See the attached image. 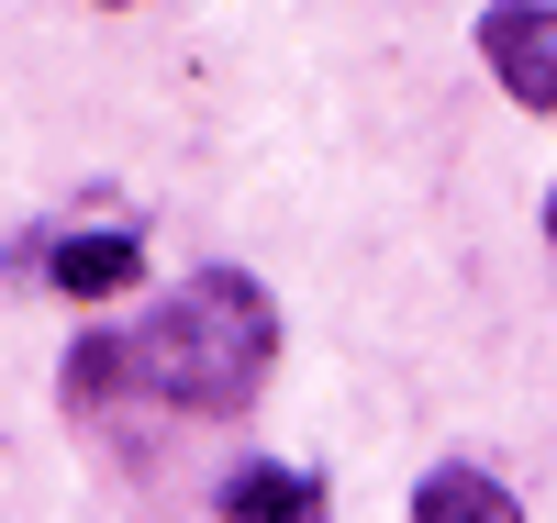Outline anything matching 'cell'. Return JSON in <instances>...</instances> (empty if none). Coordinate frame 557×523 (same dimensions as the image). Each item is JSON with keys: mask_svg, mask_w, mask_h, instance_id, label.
Masks as SVG:
<instances>
[{"mask_svg": "<svg viewBox=\"0 0 557 523\" xmlns=\"http://www.w3.org/2000/svg\"><path fill=\"white\" fill-rule=\"evenodd\" d=\"M278 368V301L246 267H201L168 312L123 335V401H157L178 423H235Z\"/></svg>", "mask_w": 557, "mask_h": 523, "instance_id": "6da1fadb", "label": "cell"}, {"mask_svg": "<svg viewBox=\"0 0 557 523\" xmlns=\"http://www.w3.org/2000/svg\"><path fill=\"white\" fill-rule=\"evenodd\" d=\"M480 57H491V78L513 89L524 112L557 123V0H491L480 12Z\"/></svg>", "mask_w": 557, "mask_h": 523, "instance_id": "7a4b0ae2", "label": "cell"}, {"mask_svg": "<svg viewBox=\"0 0 557 523\" xmlns=\"http://www.w3.org/2000/svg\"><path fill=\"white\" fill-rule=\"evenodd\" d=\"M34 267L57 278L67 301H123L134 278H146V246H134V234H57V246H34Z\"/></svg>", "mask_w": 557, "mask_h": 523, "instance_id": "3957f363", "label": "cell"}, {"mask_svg": "<svg viewBox=\"0 0 557 523\" xmlns=\"http://www.w3.org/2000/svg\"><path fill=\"white\" fill-rule=\"evenodd\" d=\"M223 523H323V480L312 468H235V480L212 490Z\"/></svg>", "mask_w": 557, "mask_h": 523, "instance_id": "277c9868", "label": "cell"}, {"mask_svg": "<svg viewBox=\"0 0 557 523\" xmlns=\"http://www.w3.org/2000/svg\"><path fill=\"white\" fill-rule=\"evenodd\" d=\"M412 523H524V501L491 480V468H424L412 490Z\"/></svg>", "mask_w": 557, "mask_h": 523, "instance_id": "5b68a950", "label": "cell"}, {"mask_svg": "<svg viewBox=\"0 0 557 523\" xmlns=\"http://www.w3.org/2000/svg\"><path fill=\"white\" fill-rule=\"evenodd\" d=\"M546 246H557V189H546Z\"/></svg>", "mask_w": 557, "mask_h": 523, "instance_id": "8992f818", "label": "cell"}, {"mask_svg": "<svg viewBox=\"0 0 557 523\" xmlns=\"http://www.w3.org/2000/svg\"><path fill=\"white\" fill-rule=\"evenodd\" d=\"M112 12H123V0H112Z\"/></svg>", "mask_w": 557, "mask_h": 523, "instance_id": "52a82bcc", "label": "cell"}]
</instances>
